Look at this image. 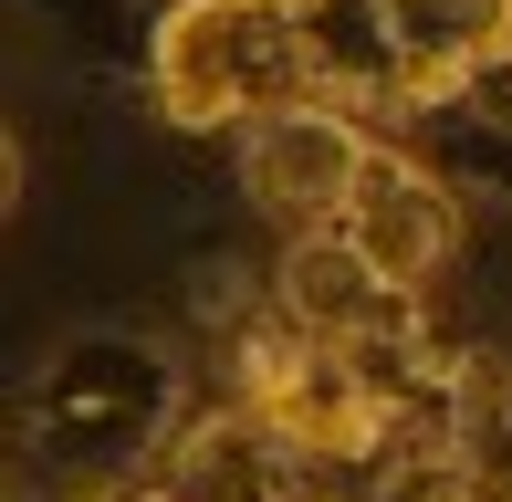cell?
<instances>
[{
    "label": "cell",
    "mask_w": 512,
    "mask_h": 502,
    "mask_svg": "<svg viewBox=\"0 0 512 502\" xmlns=\"http://www.w3.org/2000/svg\"><path fill=\"white\" fill-rule=\"evenodd\" d=\"M398 11V42H408V74H418V105H450L481 63L512 53V0H387Z\"/></svg>",
    "instance_id": "obj_9"
},
{
    "label": "cell",
    "mask_w": 512,
    "mask_h": 502,
    "mask_svg": "<svg viewBox=\"0 0 512 502\" xmlns=\"http://www.w3.org/2000/svg\"><path fill=\"white\" fill-rule=\"evenodd\" d=\"M178 419V367L136 335H74L53 367L32 377V450L63 461L74 482L147 461Z\"/></svg>",
    "instance_id": "obj_2"
},
{
    "label": "cell",
    "mask_w": 512,
    "mask_h": 502,
    "mask_svg": "<svg viewBox=\"0 0 512 502\" xmlns=\"http://www.w3.org/2000/svg\"><path fill=\"white\" fill-rule=\"evenodd\" d=\"M262 419L283 429V450L304 471H356V461H387V440H398V387H377L366 356L314 346L304 367L283 377V398H272Z\"/></svg>",
    "instance_id": "obj_6"
},
{
    "label": "cell",
    "mask_w": 512,
    "mask_h": 502,
    "mask_svg": "<svg viewBox=\"0 0 512 502\" xmlns=\"http://www.w3.org/2000/svg\"><path fill=\"white\" fill-rule=\"evenodd\" d=\"M293 471H304V461L283 450V429H272L251 398L168 440V482L189 502H293Z\"/></svg>",
    "instance_id": "obj_8"
},
{
    "label": "cell",
    "mask_w": 512,
    "mask_h": 502,
    "mask_svg": "<svg viewBox=\"0 0 512 502\" xmlns=\"http://www.w3.org/2000/svg\"><path fill=\"white\" fill-rule=\"evenodd\" d=\"M63 502H189L178 482H74Z\"/></svg>",
    "instance_id": "obj_11"
},
{
    "label": "cell",
    "mask_w": 512,
    "mask_h": 502,
    "mask_svg": "<svg viewBox=\"0 0 512 502\" xmlns=\"http://www.w3.org/2000/svg\"><path fill=\"white\" fill-rule=\"evenodd\" d=\"M147 84L168 126H251L272 105H304L314 74L293 42V0H168Z\"/></svg>",
    "instance_id": "obj_1"
},
{
    "label": "cell",
    "mask_w": 512,
    "mask_h": 502,
    "mask_svg": "<svg viewBox=\"0 0 512 502\" xmlns=\"http://www.w3.org/2000/svg\"><path fill=\"white\" fill-rule=\"evenodd\" d=\"M335 231L356 241L366 262L387 272V283L429 293L439 272L460 262V199H450V178H439V168H418V157L377 147V157H366V178H356V199H345V220H335Z\"/></svg>",
    "instance_id": "obj_5"
},
{
    "label": "cell",
    "mask_w": 512,
    "mask_h": 502,
    "mask_svg": "<svg viewBox=\"0 0 512 502\" xmlns=\"http://www.w3.org/2000/svg\"><path fill=\"white\" fill-rule=\"evenodd\" d=\"M366 157H377V136H366L356 105H335V95L272 105V116L241 126V178H251V199L283 210V220H345Z\"/></svg>",
    "instance_id": "obj_3"
},
{
    "label": "cell",
    "mask_w": 512,
    "mask_h": 502,
    "mask_svg": "<svg viewBox=\"0 0 512 502\" xmlns=\"http://www.w3.org/2000/svg\"><path fill=\"white\" fill-rule=\"evenodd\" d=\"M293 42H304L314 95L377 105V116H408L418 105V74H408V42H398L387 0H293Z\"/></svg>",
    "instance_id": "obj_7"
},
{
    "label": "cell",
    "mask_w": 512,
    "mask_h": 502,
    "mask_svg": "<svg viewBox=\"0 0 512 502\" xmlns=\"http://www.w3.org/2000/svg\"><path fill=\"white\" fill-rule=\"evenodd\" d=\"M283 314L314 335V346H345V356H418V293L387 283L345 231H304L283 251Z\"/></svg>",
    "instance_id": "obj_4"
},
{
    "label": "cell",
    "mask_w": 512,
    "mask_h": 502,
    "mask_svg": "<svg viewBox=\"0 0 512 502\" xmlns=\"http://www.w3.org/2000/svg\"><path fill=\"white\" fill-rule=\"evenodd\" d=\"M450 471L471 502H512V387L502 377H471L450 398Z\"/></svg>",
    "instance_id": "obj_10"
}]
</instances>
